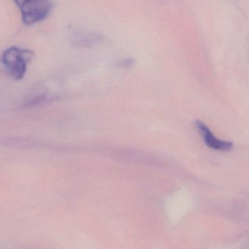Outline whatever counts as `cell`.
Masks as SVG:
<instances>
[{
	"label": "cell",
	"mask_w": 249,
	"mask_h": 249,
	"mask_svg": "<svg viewBox=\"0 0 249 249\" xmlns=\"http://www.w3.org/2000/svg\"><path fill=\"white\" fill-rule=\"evenodd\" d=\"M101 40V36L95 34L86 33V32H77L74 35V41L77 45L87 46Z\"/></svg>",
	"instance_id": "cell-4"
},
{
	"label": "cell",
	"mask_w": 249,
	"mask_h": 249,
	"mask_svg": "<svg viewBox=\"0 0 249 249\" xmlns=\"http://www.w3.org/2000/svg\"><path fill=\"white\" fill-rule=\"evenodd\" d=\"M34 58L30 50L10 47L1 54V61L7 72L16 80H21L26 74L27 66Z\"/></svg>",
	"instance_id": "cell-1"
},
{
	"label": "cell",
	"mask_w": 249,
	"mask_h": 249,
	"mask_svg": "<svg viewBox=\"0 0 249 249\" xmlns=\"http://www.w3.org/2000/svg\"><path fill=\"white\" fill-rule=\"evenodd\" d=\"M55 100V96L48 94H40L32 98L31 100L26 103V107H34L41 106L45 104L49 103L52 101Z\"/></svg>",
	"instance_id": "cell-5"
},
{
	"label": "cell",
	"mask_w": 249,
	"mask_h": 249,
	"mask_svg": "<svg viewBox=\"0 0 249 249\" xmlns=\"http://www.w3.org/2000/svg\"><path fill=\"white\" fill-rule=\"evenodd\" d=\"M195 125L197 131L201 136L202 139L204 141L205 143L210 149L213 150L228 152L233 148V143L230 141L223 140L216 137L213 132L212 131L209 126L200 121H196Z\"/></svg>",
	"instance_id": "cell-3"
},
{
	"label": "cell",
	"mask_w": 249,
	"mask_h": 249,
	"mask_svg": "<svg viewBox=\"0 0 249 249\" xmlns=\"http://www.w3.org/2000/svg\"><path fill=\"white\" fill-rule=\"evenodd\" d=\"M131 60H124V61H123L122 63H121V65H122V67H130L131 66Z\"/></svg>",
	"instance_id": "cell-6"
},
{
	"label": "cell",
	"mask_w": 249,
	"mask_h": 249,
	"mask_svg": "<svg viewBox=\"0 0 249 249\" xmlns=\"http://www.w3.org/2000/svg\"><path fill=\"white\" fill-rule=\"evenodd\" d=\"M25 0H13V1L16 3V5L18 6V7H20V6L21 5L22 3Z\"/></svg>",
	"instance_id": "cell-7"
},
{
	"label": "cell",
	"mask_w": 249,
	"mask_h": 249,
	"mask_svg": "<svg viewBox=\"0 0 249 249\" xmlns=\"http://www.w3.org/2000/svg\"><path fill=\"white\" fill-rule=\"evenodd\" d=\"M19 8L22 22L32 26L48 17L52 10V3L50 0H25Z\"/></svg>",
	"instance_id": "cell-2"
}]
</instances>
